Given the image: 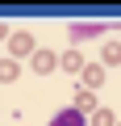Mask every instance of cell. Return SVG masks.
<instances>
[{
  "label": "cell",
  "mask_w": 121,
  "mask_h": 126,
  "mask_svg": "<svg viewBox=\"0 0 121 126\" xmlns=\"http://www.w3.org/2000/svg\"><path fill=\"white\" fill-rule=\"evenodd\" d=\"M9 50H13V63H17L21 55H29V50H33V34H29V30H17V34H13V42H9Z\"/></svg>",
  "instance_id": "6da1fadb"
},
{
  "label": "cell",
  "mask_w": 121,
  "mask_h": 126,
  "mask_svg": "<svg viewBox=\"0 0 121 126\" xmlns=\"http://www.w3.org/2000/svg\"><path fill=\"white\" fill-rule=\"evenodd\" d=\"M79 76H84V88H88V93H96V88L104 84V67H100V63H84Z\"/></svg>",
  "instance_id": "7a4b0ae2"
},
{
  "label": "cell",
  "mask_w": 121,
  "mask_h": 126,
  "mask_svg": "<svg viewBox=\"0 0 121 126\" xmlns=\"http://www.w3.org/2000/svg\"><path fill=\"white\" fill-rule=\"evenodd\" d=\"M50 126H88V118H84L79 109H58V113L50 118Z\"/></svg>",
  "instance_id": "3957f363"
},
{
  "label": "cell",
  "mask_w": 121,
  "mask_h": 126,
  "mask_svg": "<svg viewBox=\"0 0 121 126\" xmlns=\"http://www.w3.org/2000/svg\"><path fill=\"white\" fill-rule=\"evenodd\" d=\"M71 109H79L84 118H88V109L96 113V109H100V105H96V93H88V88H79V93H75V105H71Z\"/></svg>",
  "instance_id": "277c9868"
},
{
  "label": "cell",
  "mask_w": 121,
  "mask_h": 126,
  "mask_svg": "<svg viewBox=\"0 0 121 126\" xmlns=\"http://www.w3.org/2000/svg\"><path fill=\"white\" fill-rule=\"evenodd\" d=\"M17 80V63L13 59H0V84H13Z\"/></svg>",
  "instance_id": "5b68a950"
},
{
  "label": "cell",
  "mask_w": 121,
  "mask_h": 126,
  "mask_svg": "<svg viewBox=\"0 0 121 126\" xmlns=\"http://www.w3.org/2000/svg\"><path fill=\"white\" fill-rule=\"evenodd\" d=\"M54 63H58V59H54L50 50H38V55H33V67H38V72H50Z\"/></svg>",
  "instance_id": "8992f818"
},
{
  "label": "cell",
  "mask_w": 121,
  "mask_h": 126,
  "mask_svg": "<svg viewBox=\"0 0 121 126\" xmlns=\"http://www.w3.org/2000/svg\"><path fill=\"white\" fill-rule=\"evenodd\" d=\"M63 67H67V72H84V59H79V50L63 55Z\"/></svg>",
  "instance_id": "52a82bcc"
},
{
  "label": "cell",
  "mask_w": 121,
  "mask_h": 126,
  "mask_svg": "<svg viewBox=\"0 0 121 126\" xmlns=\"http://www.w3.org/2000/svg\"><path fill=\"white\" fill-rule=\"evenodd\" d=\"M92 126H117V122H113L109 109H96V113H92Z\"/></svg>",
  "instance_id": "ba28073f"
},
{
  "label": "cell",
  "mask_w": 121,
  "mask_h": 126,
  "mask_svg": "<svg viewBox=\"0 0 121 126\" xmlns=\"http://www.w3.org/2000/svg\"><path fill=\"white\" fill-rule=\"evenodd\" d=\"M104 63H121V46H117V42L104 46Z\"/></svg>",
  "instance_id": "9c48e42d"
},
{
  "label": "cell",
  "mask_w": 121,
  "mask_h": 126,
  "mask_svg": "<svg viewBox=\"0 0 121 126\" xmlns=\"http://www.w3.org/2000/svg\"><path fill=\"white\" fill-rule=\"evenodd\" d=\"M117 126H121V122H117Z\"/></svg>",
  "instance_id": "30bf717a"
}]
</instances>
